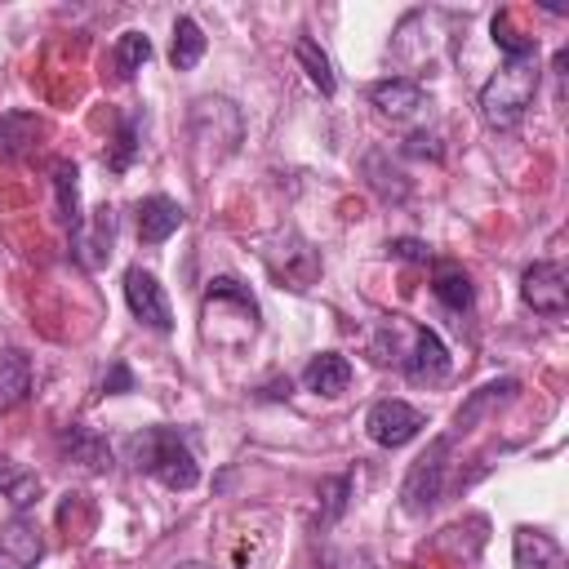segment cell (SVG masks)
<instances>
[{
	"mask_svg": "<svg viewBox=\"0 0 569 569\" xmlns=\"http://www.w3.org/2000/svg\"><path fill=\"white\" fill-rule=\"evenodd\" d=\"M0 489H4V498L22 511V507H31V502L40 498V476L27 471V467H18V462H0Z\"/></svg>",
	"mask_w": 569,
	"mask_h": 569,
	"instance_id": "cell-21",
	"label": "cell"
},
{
	"mask_svg": "<svg viewBox=\"0 0 569 569\" xmlns=\"http://www.w3.org/2000/svg\"><path fill=\"white\" fill-rule=\"evenodd\" d=\"M422 427H427L422 409H413L409 400H396V396L373 400L369 413H365V431H369V440L382 445V449H400V445H409Z\"/></svg>",
	"mask_w": 569,
	"mask_h": 569,
	"instance_id": "cell-5",
	"label": "cell"
},
{
	"mask_svg": "<svg viewBox=\"0 0 569 569\" xmlns=\"http://www.w3.org/2000/svg\"><path fill=\"white\" fill-rule=\"evenodd\" d=\"M44 133L36 111H4L0 116V156H22Z\"/></svg>",
	"mask_w": 569,
	"mask_h": 569,
	"instance_id": "cell-16",
	"label": "cell"
},
{
	"mask_svg": "<svg viewBox=\"0 0 569 569\" xmlns=\"http://www.w3.org/2000/svg\"><path fill=\"white\" fill-rule=\"evenodd\" d=\"M396 365L405 369V378L431 387V382H445V378H449V365H453V360H449V347L440 342L436 329L409 320V347L396 351Z\"/></svg>",
	"mask_w": 569,
	"mask_h": 569,
	"instance_id": "cell-4",
	"label": "cell"
},
{
	"mask_svg": "<svg viewBox=\"0 0 569 569\" xmlns=\"http://www.w3.org/2000/svg\"><path fill=\"white\" fill-rule=\"evenodd\" d=\"M124 302L147 329H156V333L173 329V307H169V298H164V289H160V280L151 271H142V267L124 271Z\"/></svg>",
	"mask_w": 569,
	"mask_h": 569,
	"instance_id": "cell-7",
	"label": "cell"
},
{
	"mask_svg": "<svg viewBox=\"0 0 569 569\" xmlns=\"http://www.w3.org/2000/svg\"><path fill=\"white\" fill-rule=\"evenodd\" d=\"M133 213H138V240L142 244H164L187 218V209L173 196H147V200H138Z\"/></svg>",
	"mask_w": 569,
	"mask_h": 569,
	"instance_id": "cell-9",
	"label": "cell"
},
{
	"mask_svg": "<svg viewBox=\"0 0 569 569\" xmlns=\"http://www.w3.org/2000/svg\"><path fill=\"white\" fill-rule=\"evenodd\" d=\"M431 293L449 307V311H467L476 289H471V276L462 267H436V280H431Z\"/></svg>",
	"mask_w": 569,
	"mask_h": 569,
	"instance_id": "cell-19",
	"label": "cell"
},
{
	"mask_svg": "<svg viewBox=\"0 0 569 569\" xmlns=\"http://www.w3.org/2000/svg\"><path fill=\"white\" fill-rule=\"evenodd\" d=\"M62 449H67V453H71L76 462L93 467V471H102V467L111 462V449H107V445H102V440H98V436H93L89 427H80V422L62 431Z\"/></svg>",
	"mask_w": 569,
	"mask_h": 569,
	"instance_id": "cell-20",
	"label": "cell"
},
{
	"mask_svg": "<svg viewBox=\"0 0 569 569\" xmlns=\"http://www.w3.org/2000/svg\"><path fill=\"white\" fill-rule=\"evenodd\" d=\"M520 298L538 316L560 320L569 311V276H565V267L560 262H547V258L542 262H529L525 276H520Z\"/></svg>",
	"mask_w": 569,
	"mask_h": 569,
	"instance_id": "cell-6",
	"label": "cell"
},
{
	"mask_svg": "<svg viewBox=\"0 0 569 569\" xmlns=\"http://www.w3.org/2000/svg\"><path fill=\"white\" fill-rule=\"evenodd\" d=\"M102 391L107 396H120V391H133V373L124 365H111V373L102 378Z\"/></svg>",
	"mask_w": 569,
	"mask_h": 569,
	"instance_id": "cell-27",
	"label": "cell"
},
{
	"mask_svg": "<svg viewBox=\"0 0 569 569\" xmlns=\"http://www.w3.org/2000/svg\"><path fill=\"white\" fill-rule=\"evenodd\" d=\"M204 58V31L196 18H178L173 22V44H169V62L173 71H191Z\"/></svg>",
	"mask_w": 569,
	"mask_h": 569,
	"instance_id": "cell-17",
	"label": "cell"
},
{
	"mask_svg": "<svg viewBox=\"0 0 569 569\" xmlns=\"http://www.w3.org/2000/svg\"><path fill=\"white\" fill-rule=\"evenodd\" d=\"M302 387L316 391V396H342L351 387V360L338 356V351H320L307 360L302 369Z\"/></svg>",
	"mask_w": 569,
	"mask_h": 569,
	"instance_id": "cell-12",
	"label": "cell"
},
{
	"mask_svg": "<svg viewBox=\"0 0 569 569\" xmlns=\"http://www.w3.org/2000/svg\"><path fill=\"white\" fill-rule=\"evenodd\" d=\"M538 80H542L538 53L502 58V67L480 84V120H485L489 129H511V124H520V116L533 107Z\"/></svg>",
	"mask_w": 569,
	"mask_h": 569,
	"instance_id": "cell-1",
	"label": "cell"
},
{
	"mask_svg": "<svg viewBox=\"0 0 569 569\" xmlns=\"http://www.w3.org/2000/svg\"><path fill=\"white\" fill-rule=\"evenodd\" d=\"M31 396V360L13 347L0 351V413L18 409Z\"/></svg>",
	"mask_w": 569,
	"mask_h": 569,
	"instance_id": "cell-13",
	"label": "cell"
},
{
	"mask_svg": "<svg viewBox=\"0 0 569 569\" xmlns=\"http://www.w3.org/2000/svg\"><path fill=\"white\" fill-rule=\"evenodd\" d=\"M387 249H391L396 258H405V262H427V258H431V249H427L422 240H391Z\"/></svg>",
	"mask_w": 569,
	"mask_h": 569,
	"instance_id": "cell-26",
	"label": "cell"
},
{
	"mask_svg": "<svg viewBox=\"0 0 569 569\" xmlns=\"http://www.w3.org/2000/svg\"><path fill=\"white\" fill-rule=\"evenodd\" d=\"M129 462L138 471H147L151 480H160L164 489H196L200 485V462L191 453V445L178 436V427H147L129 440Z\"/></svg>",
	"mask_w": 569,
	"mask_h": 569,
	"instance_id": "cell-2",
	"label": "cell"
},
{
	"mask_svg": "<svg viewBox=\"0 0 569 569\" xmlns=\"http://www.w3.org/2000/svg\"><path fill=\"white\" fill-rule=\"evenodd\" d=\"M293 58H298V67L307 71V80L325 93V98H333V89H338V76H333V62H329V53L311 40V36H298L293 40Z\"/></svg>",
	"mask_w": 569,
	"mask_h": 569,
	"instance_id": "cell-15",
	"label": "cell"
},
{
	"mask_svg": "<svg viewBox=\"0 0 569 569\" xmlns=\"http://www.w3.org/2000/svg\"><path fill=\"white\" fill-rule=\"evenodd\" d=\"M44 560V538L31 516H9L0 529V569H40Z\"/></svg>",
	"mask_w": 569,
	"mask_h": 569,
	"instance_id": "cell-8",
	"label": "cell"
},
{
	"mask_svg": "<svg viewBox=\"0 0 569 569\" xmlns=\"http://www.w3.org/2000/svg\"><path fill=\"white\" fill-rule=\"evenodd\" d=\"M369 102H373L382 116L405 120V116H413V111L427 102V93H422V84H418V80H409V76H391V80L369 84Z\"/></svg>",
	"mask_w": 569,
	"mask_h": 569,
	"instance_id": "cell-11",
	"label": "cell"
},
{
	"mask_svg": "<svg viewBox=\"0 0 569 569\" xmlns=\"http://www.w3.org/2000/svg\"><path fill=\"white\" fill-rule=\"evenodd\" d=\"M347 493H351V480H347V476H333V480H325V489H320V498H325L320 525H333V520L342 516V507H347Z\"/></svg>",
	"mask_w": 569,
	"mask_h": 569,
	"instance_id": "cell-25",
	"label": "cell"
},
{
	"mask_svg": "<svg viewBox=\"0 0 569 569\" xmlns=\"http://www.w3.org/2000/svg\"><path fill=\"white\" fill-rule=\"evenodd\" d=\"M449 449L453 440L449 436H436L405 471V485H400V507L409 516H427L440 498H445V471H449Z\"/></svg>",
	"mask_w": 569,
	"mask_h": 569,
	"instance_id": "cell-3",
	"label": "cell"
},
{
	"mask_svg": "<svg viewBox=\"0 0 569 569\" xmlns=\"http://www.w3.org/2000/svg\"><path fill=\"white\" fill-rule=\"evenodd\" d=\"M173 569H213V565H204V560H182V565H173Z\"/></svg>",
	"mask_w": 569,
	"mask_h": 569,
	"instance_id": "cell-28",
	"label": "cell"
},
{
	"mask_svg": "<svg viewBox=\"0 0 569 569\" xmlns=\"http://www.w3.org/2000/svg\"><path fill=\"white\" fill-rule=\"evenodd\" d=\"M511 556H516V569H569L565 547L551 533L529 529V525H520L511 533Z\"/></svg>",
	"mask_w": 569,
	"mask_h": 569,
	"instance_id": "cell-10",
	"label": "cell"
},
{
	"mask_svg": "<svg viewBox=\"0 0 569 569\" xmlns=\"http://www.w3.org/2000/svg\"><path fill=\"white\" fill-rule=\"evenodd\" d=\"M489 31H493V44H498L507 58H525V53H538V40H533V36H525V31H516L511 13H493Z\"/></svg>",
	"mask_w": 569,
	"mask_h": 569,
	"instance_id": "cell-23",
	"label": "cell"
},
{
	"mask_svg": "<svg viewBox=\"0 0 569 569\" xmlns=\"http://www.w3.org/2000/svg\"><path fill=\"white\" fill-rule=\"evenodd\" d=\"M53 187H58L62 222L71 227V240L80 244V240H84V218H80V169H76L71 160H58V164H53Z\"/></svg>",
	"mask_w": 569,
	"mask_h": 569,
	"instance_id": "cell-14",
	"label": "cell"
},
{
	"mask_svg": "<svg viewBox=\"0 0 569 569\" xmlns=\"http://www.w3.org/2000/svg\"><path fill=\"white\" fill-rule=\"evenodd\" d=\"M516 396V378H502V382H485L462 409H458V418H453V431H471L476 427V418L485 413V409H493V405H502V400H511Z\"/></svg>",
	"mask_w": 569,
	"mask_h": 569,
	"instance_id": "cell-18",
	"label": "cell"
},
{
	"mask_svg": "<svg viewBox=\"0 0 569 569\" xmlns=\"http://www.w3.org/2000/svg\"><path fill=\"white\" fill-rule=\"evenodd\" d=\"M133 151H138V124H133V120H120V129H116V147L107 151V169L124 173V169L133 164Z\"/></svg>",
	"mask_w": 569,
	"mask_h": 569,
	"instance_id": "cell-24",
	"label": "cell"
},
{
	"mask_svg": "<svg viewBox=\"0 0 569 569\" xmlns=\"http://www.w3.org/2000/svg\"><path fill=\"white\" fill-rule=\"evenodd\" d=\"M147 58H151V40L142 31H124L116 40V71H120V80H133L147 67Z\"/></svg>",
	"mask_w": 569,
	"mask_h": 569,
	"instance_id": "cell-22",
	"label": "cell"
}]
</instances>
